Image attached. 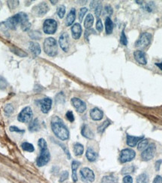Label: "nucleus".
Listing matches in <instances>:
<instances>
[{
  "label": "nucleus",
  "mask_w": 162,
  "mask_h": 183,
  "mask_svg": "<svg viewBox=\"0 0 162 183\" xmlns=\"http://www.w3.org/2000/svg\"><path fill=\"white\" fill-rule=\"evenodd\" d=\"M152 35L149 33H143L140 35V38H138L135 43L136 47L139 49H144L147 47L151 44L152 41Z\"/></svg>",
  "instance_id": "423d86ee"
},
{
  "label": "nucleus",
  "mask_w": 162,
  "mask_h": 183,
  "mask_svg": "<svg viewBox=\"0 0 162 183\" xmlns=\"http://www.w3.org/2000/svg\"><path fill=\"white\" fill-rule=\"evenodd\" d=\"M81 165V162H79L78 161H73L71 163V170H72V180H73L74 183H76L78 180V173H77V171H78V167Z\"/></svg>",
  "instance_id": "412c9836"
},
{
  "label": "nucleus",
  "mask_w": 162,
  "mask_h": 183,
  "mask_svg": "<svg viewBox=\"0 0 162 183\" xmlns=\"http://www.w3.org/2000/svg\"><path fill=\"white\" fill-rule=\"evenodd\" d=\"M143 9L145 11H146V12H153L154 9H155V3H154L153 2H150L146 3V4H144Z\"/></svg>",
  "instance_id": "473e14b6"
},
{
  "label": "nucleus",
  "mask_w": 162,
  "mask_h": 183,
  "mask_svg": "<svg viewBox=\"0 0 162 183\" xmlns=\"http://www.w3.org/2000/svg\"><path fill=\"white\" fill-rule=\"evenodd\" d=\"M105 29L106 33L107 35H110L113 33V23L110 17H107L105 20Z\"/></svg>",
  "instance_id": "393cba45"
},
{
  "label": "nucleus",
  "mask_w": 162,
  "mask_h": 183,
  "mask_svg": "<svg viewBox=\"0 0 162 183\" xmlns=\"http://www.w3.org/2000/svg\"><path fill=\"white\" fill-rule=\"evenodd\" d=\"M14 108L12 104H8L5 106L4 112H5V114L6 116L12 115V113H14Z\"/></svg>",
  "instance_id": "2f4dec72"
},
{
  "label": "nucleus",
  "mask_w": 162,
  "mask_h": 183,
  "mask_svg": "<svg viewBox=\"0 0 162 183\" xmlns=\"http://www.w3.org/2000/svg\"><path fill=\"white\" fill-rule=\"evenodd\" d=\"M96 29L101 33V32L103 31V23H102V20L98 19L97 20V23H96Z\"/></svg>",
  "instance_id": "a18cd8bd"
},
{
  "label": "nucleus",
  "mask_w": 162,
  "mask_h": 183,
  "mask_svg": "<svg viewBox=\"0 0 162 183\" xmlns=\"http://www.w3.org/2000/svg\"><path fill=\"white\" fill-rule=\"evenodd\" d=\"M71 102L73 107L76 109V110L78 113H83L86 111V104L81 99L78 98H72Z\"/></svg>",
  "instance_id": "ddd939ff"
},
{
  "label": "nucleus",
  "mask_w": 162,
  "mask_h": 183,
  "mask_svg": "<svg viewBox=\"0 0 162 183\" xmlns=\"http://www.w3.org/2000/svg\"><path fill=\"white\" fill-rule=\"evenodd\" d=\"M38 145L40 148V154L36 160L38 167H44L49 163L50 160V153L47 148V143L44 138H40L38 141Z\"/></svg>",
  "instance_id": "7ed1b4c3"
},
{
  "label": "nucleus",
  "mask_w": 162,
  "mask_h": 183,
  "mask_svg": "<svg viewBox=\"0 0 162 183\" xmlns=\"http://www.w3.org/2000/svg\"><path fill=\"white\" fill-rule=\"evenodd\" d=\"M50 2L52 3L53 5H55L57 4V2H58V1H50Z\"/></svg>",
  "instance_id": "4d7b16f0"
},
{
  "label": "nucleus",
  "mask_w": 162,
  "mask_h": 183,
  "mask_svg": "<svg viewBox=\"0 0 162 183\" xmlns=\"http://www.w3.org/2000/svg\"><path fill=\"white\" fill-rule=\"evenodd\" d=\"M86 157L87 160L90 162L95 161L98 158V153L93 149L92 147H89L86 150Z\"/></svg>",
  "instance_id": "5701e85b"
},
{
  "label": "nucleus",
  "mask_w": 162,
  "mask_h": 183,
  "mask_svg": "<svg viewBox=\"0 0 162 183\" xmlns=\"http://www.w3.org/2000/svg\"><path fill=\"white\" fill-rule=\"evenodd\" d=\"M51 129L56 137L61 140H67L69 138V131L64 123L63 120L57 116L51 119Z\"/></svg>",
  "instance_id": "f03ea898"
},
{
  "label": "nucleus",
  "mask_w": 162,
  "mask_h": 183,
  "mask_svg": "<svg viewBox=\"0 0 162 183\" xmlns=\"http://www.w3.org/2000/svg\"><path fill=\"white\" fill-rule=\"evenodd\" d=\"M33 12L35 13V15L38 16V17H42L49 12V6L46 2L39 3L33 8Z\"/></svg>",
  "instance_id": "f8f14e48"
},
{
  "label": "nucleus",
  "mask_w": 162,
  "mask_h": 183,
  "mask_svg": "<svg viewBox=\"0 0 162 183\" xmlns=\"http://www.w3.org/2000/svg\"><path fill=\"white\" fill-rule=\"evenodd\" d=\"M105 12L107 13L108 15H112V14H113V8H112L110 5L105 6Z\"/></svg>",
  "instance_id": "603ef678"
},
{
  "label": "nucleus",
  "mask_w": 162,
  "mask_h": 183,
  "mask_svg": "<svg viewBox=\"0 0 162 183\" xmlns=\"http://www.w3.org/2000/svg\"><path fill=\"white\" fill-rule=\"evenodd\" d=\"M65 7L64 5H60L57 9V15L60 19H62L65 14Z\"/></svg>",
  "instance_id": "f704fd0d"
},
{
  "label": "nucleus",
  "mask_w": 162,
  "mask_h": 183,
  "mask_svg": "<svg viewBox=\"0 0 162 183\" xmlns=\"http://www.w3.org/2000/svg\"><path fill=\"white\" fill-rule=\"evenodd\" d=\"M6 27L12 29H15L18 25L21 26V29L23 31H28L31 27V23L29 22L28 16L25 13H18L15 15L12 16L10 18L8 19L4 23Z\"/></svg>",
  "instance_id": "f257e3e1"
},
{
  "label": "nucleus",
  "mask_w": 162,
  "mask_h": 183,
  "mask_svg": "<svg viewBox=\"0 0 162 183\" xmlns=\"http://www.w3.org/2000/svg\"><path fill=\"white\" fill-rule=\"evenodd\" d=\"M84 152V147L80 143H76L74 145V153L76 156H81Z\"/></svg>",
  "instance_id": "a878e982"
},
{
  "label": "nucleus",
  "mask_w": 162,
  "mask_h": 183,
  "mask_svg": "<svg viewBox=\"0 0 162 183\" xmlns=\"http://www.w3.org/2000/svg\"><path fill=\"white\" fill-rule=\"evenodd\" d=\"M152 183H162V176H159V175L155 176Z\"/></svg>",
  "instance_id": "5fc2aeb1"
},
{
  "label": "nucleus",
  "mask_w": 162,
  "mask_h": 183,
  "mask_svg": "<svg viewBox=\"0 0 162 183\" xmlns=\"http://www.w3.org/2000/svg\"><path fill=\"white\" fill-rule=\"evenodd\" d=\"M149 146V140L147 139H143L142 140H140L138 143L137 145V149L140 152H143V150H145L147 148V147Z\"/></svg>",
  "instance_id": "7c9ffc66"
},
{
  "label": "nucleus",
  "mask_w": 162,
  "mask_h": 183,
  "mask_svg": "<svg viewBox=\"0 0 162 183\" xmlns=\"http://www.w3.org/2000/svg\"><path fill=\"white\" fill-rule=\"evenodd\" d=\"M38 102H39L41 112L43 113H47L50 110L51 107H52V99H50V98H45L40 100Z\"/></svg>",
  "instance_id": "4468645a"
},
{
  "label": "nucleus",
  "mask_w": 162,
  "mask_h": 183,
  "mask_svg": "<svg viewBox=\"0 0 162 183\" xmlns=\"http://www.w3.org/2000/svg\"><path fill=\"white\" fill-rule=\"evenodd\" d=\"M102 12V3H100V4L97 6V8L95 9V14L96 17L98 18V17L101 16Z\"/></svg>",
  "instance_id": "37998d69"
},
{
  "label": "nucleus",
  "mask_w": 162,
  "mask_h": 183,
  "mask_svg": "<svg viewBox=\"0 0 162 183\" xmlns=\"http://www.w3.org/2000/svg\"><path fill=\"white\" fill-rule=\"evenodd\" d=\"M115 179L112 176H104L102 179V183H115Z\"/></svg>",
  "instance_id": "c9c22d12"
},
{
  "label": "nucleus",
  "mask_w": 162,
  "mask_h": 183,
  "mask_svg": "<svg viewBox=\"0 0 162 183\" xmlns=\"http://www.w3.org/2000/svg\"><path fill=\"white\" fill-rule=\"evenodd\" d=\"M91 34H95V31L92 29H86V31L85 32V38L88 41V38H89V36Z\"/></svg>",
  "instance_id": "de8ad7c7"
},
{
  "label": "nucleus",
  "mask_w": 162,
  "mask_h": 183,
  "mask_svg": "<svg viewBox=\"0 0 162 183\" xmlns=\"http://www.w3.org/2000/svg\"><path fill=\"white\" fill-rule=\"evenodd\" d=\"M81 134L84 137L87 138V139H89V140L93 139L95 137L94 133H93V131L90 128V127L88 126V125H83V126L82 127Z\"/></svg>",
  "instance_id": "aec40b11"
},
{
  "label": "nucleus",
  "mask_w": 162,
  "mask_h": 183,
  "mask_svg": "<svg viewBox=\"0 0 162 183\" xmlns=\"http://www.w3.org/2000/svg\"><path fill=\"white\" fill-rule=\"evenodd\" d=\"M149 182H150L149 176L146 173H143L140 174L137 177V179H136V183H149Z\"/></svg>",
  "instance_id": "cd10ccee"
},
{
  "label": "nucleus",
  "mask_w": 162,
  "mask_h": 183,
  "mask_svg": "<svg viewBox=\"0 0 162 183\" xmlns=\"http://www.w3.org/2000/svg\"><path fill=\"white\" fill-rule=\"evenodd\" d=\"M12 52H14L16 55L19 56L20 57H27V54H26L25 52L21 50L18 49V48H14V49H12Z\"/></svg>",
  "instance_id": "4c0bfd02"
},
{
  "label": "nucleus",
  "mask_w": 162,
  "mask_h": 183,
  "mask_svg": "<svg viewBox=\"0 0 162 183\" xmlns=\"http://www.w3.org/2000/svg\"><path fill=\"white\" fill-rule=\"evenodd\" d=\"M44 50L49 57H56L58 54V45L55 38L52 37L47 38L44 41Z\"/></svg>",
  "instance_id": "20e7f679"
},
{
  "label": "nucleus",
  "mask_w": 162,
  "mask_h": 183,
  "mask_svg": "<svg viewBox=\"0 0 162 183\" xmlns=\"http://www.w3.org/2000/svg\"><path fill=\"white\" fill-rule=\"evenodd\" d=\"M111 125V122L110 121L109 119L105 120V121L103 123H102V124L100 125L98 127V132L99 133V134H103L104 132V131H105L106 129L107 128V127L109 126H110Z\"/></svg>",
  "instance_id": "c85d7f7f"
},
{
  "label": "nucleus",
  "mask_w": 162,
  "mask_h": 183,
  "mask_svg": "<svg viewBox=\"0 0 162 183\" xmlns=\"http://www.w3.org/2000/svg\"><path fill=\"white\" fill-rule=\"evenodd\" d=\"M7 86V82L3 78L0 77V89H4Z\"/></svg>",
  "instance_id": "09e8293b"
},
{
  "label": "nucleus",
  "mask_w": 162,
  "mask_h": 183,
  "mask_svg": "<svg viewBox=\"0 0 162 183\" xmlns=\"http://www.w3.org/2000/svg\"><path fill=\"white\" fill-rule=\"evenodd\" d=\"M8 2H9V6L11 9H14L19 5V1H9Z\"/></svg>",
  "instance_id": "49530a36"
},
{
  "label": "nucleus",
  "mask_w": 162,
  "mask_h": 183,
  "mask_svg": "<svg viewBox=\"0 0 162 183\" xmlns=\"http://www.w3.org/2000/svg\"><path fill=\"white\" fill-rule=\"evenodd\" d=\"M90 117L94 121H100L103 119L104 113L102 110L98 107H94L90 110Z\"/></svg>",
  "instance_id": "dca6fc26"
},
{
  "label": "nucleus",
  "mask_w": 162,
  "mask_h": 183,
  "mask_svg": "<svg viewBox=\"0 0 162 183\" xmlns=\"http://www.w3.org/2000/svg\"><path fill=\"white\" fill-rule=\"evenodd\" d=\"M120 42L122 45L127 46L128 45V38L126 37V34H125V30L123 29L121 35H120Z\"/></svg>",
  "instance_id": "e433bc0d"
},
{
  "label": "nucleus",
  "mask_w": 162,
  "mask_h": 183,
  "mask_svg": "<svg viewBox=\"0 0 162 183\" xmlns=\"http://www.w3.org/2000/svg\"><path fill=\"white\" fill-rule=\"evenodd\" d=\"M155 65H156L157 67H158L160 70L162 71V62H158V63H155Z\"/></svg>",
  "instance_id": "6e6d98bb"
},
{
  "label": "nucleus",
  "mask_w": 162,
  "mask_h": 183,
  "mask_svg": "<svg viewBox=\"0 0 162 183\" xmlns=\"http://www.w3.org/2000/svg\"><path fill=\"white\" fill-rule=\"evenodd\" d=\"M156 152V146L155 143H151L147 147V148L143 150L141 153V158L144 161H149L155 157Z\"/></svg>",
  "instance_id": "1a4fd4ad"
},
{
  "label": "nucleus",
  "mask_w": 162,
  "mask_h": 183,
  "mask_svg": "<svg viewBox=\"0 0 162 183\" xmlns=\"http://www.w3.org/2000/svg\"><path fill=\"white\" fill-rule=\"evenodd\" d=\"M65 116H66L67 119L71 122V123H73V122L74 121V116L73 112L71 111V110H68V111L67 112L66 114H65Z\"/></svg>",
  "instance_id": "79ce46f5"
},
{
  "label": "nucleus",
  "mask_w": 162,
  "mask_h": 183,
  "mask_svg": "<svg viewBox=\"0 0 162 183\" xmlns=\"http://www.w3.org/2000/svg\"><path fill=\"white\" fill-rule=\"evenodd\" d=\"M123 183H133V178L129 175H126L123 178Z\"/></svg>",
  "instance_id": "8fccbe9b"
},
{
  "label": "nucleus",
  "mask_w": 162,
  "mask_h": 183,
  "mask_svg": "<svg viewBox=\"0 0 162 183\" xmlns=\"http://www.w3.org/2000/svg\"><path fill=\"white\" fill-rule=\"evenodd\" d=\"M143 136H140V137H134V136H131L129 134H127L126 137V143L127 145L130 147H134L140 140L143 139Z\"/></svg>",
  "instance_id": "6ab92c4d"
},
{
  "label": "nucleus",
  "mask_w": 162,
  "mask_h": 183,
  "mask_svg": "<svg viewBox=\"0 0 162 183\" xmlns=\"http://www.w3.org/2000/svg\"><path fill=\"white\" fill-rule=\"evenodd\" d=\"M162 164V160H158L156 161V162H155V169L156 171H160V168H161V165Z\"/></svg>",
  "instance_id": "3c124183"
},
{
  "label": "nucleus",
  "mask_w": 162,
  "mask_h": 183,
  "mask_svg": "<svg viewBox=\"0 0 162 183\" xmlns=\"http://www.w3.org/2000/svg\"><path fill=\"white\" fill-rule=\"evenodd\" d=\"M136 156L135 151L131 149H122L120 152L119 161L122 164L127 163V162L131 161Z\"/></svg>",
  "instance_id": "6e6552de"
},
{
  "label": "nucleus",
  "mask_w": 162,
  "mask_h": 183,
  "mask_svg": "<svg viewBox=\"0 0 162 183\" xmlns=\"http://www.w3.org/2000/svg\"><path fill=\"white\" fill-rule=\"evenodd\" d=\"M57 22L53 19H47L43 24V31L45 34L53 35L57 30Z\"/></svg>",
  "instance_id": "0eeeda50"
},
{
  "label": "nucleus",
  "mask_w": 162,
  "mask_h": 183,
  "mask_svg": "<svg viewBox=\"0 0 162 183\" xmlns=\"http://www.w3.org/2000/svg\"><path fill=\"white\" fill-rule=\"evenodd\" d=\"M68 176H69V173H68V172L67 171L62 172V173H61L60 178H59V182L62 183L65 182V180H67V179H68Z\"/></svg>",
  "instance_id": "58836bf2"
},
{
  "label": "nucleus",
  "mask_w": 162,
  "mask_h": 183,
  "mask_svg": "<svg viewBox=\"0 0 162 183\" xmlns=\"http://www.w3.org/2000/svg\"><path fill=\"white\" fill-rule=\"evenodd\" d=\"M75 19H76V10H75V9H71L70 12H68L66 19H65V24H66L67 26L72 25L74 22Z\"/></svg>",
  "instance_id": "4be33fe9"
},
{
  "label": "nucleus",
  "mask_w": 162,
  "mask_h": 183,
  "mask_svg": "<svg viewBox=\"0 0 162 183\" xmlns=\"http://www.w3.org/2000/svg\"><path fill=\"white\" fill-rule=\"evenodd\" d=\"M9 130H10V131H12V132L21 133V134H23V133L25 132V131H24V130L20 129L18 127H16V126H10V128H9Z\"/></svg>",
  "instance_id": "c03bdc74"
},
{
  "label": "nucleus",
  "mask_w": 162,
  "mask_h": 183,
  "mask_svg": "<svg viewBox=\"0 0 162 183\" xmlns=\"http://www.w3.org/2000/svg\"><path fill=\"white\" fill-rule=\"evenodd\" d=\"M29 49L30 52L32 53L34 57H38V55H40L41 52V46L38 43L35 42V41H31L29 44Z\"/></svg>",
  "instance_id": "a211bd4d"
},
{
  "label": "nucleus",
  "mask_w": 162,
  "mask_h": 183,
  "mask_svg": "<svg viewBox=\"0 0 162 183\" xmlns=\"http://www.w3.org/2000/svg\"><path fill=\"white\" fill-rule=\"evenodd\" d=\"M134 169H135V168H134V167L132 166V165H131V166H126L122 168L121 173L123 175H128L130 174V173H133V172L134 171Z\"/></svg>",
  "instance_id": "72a5a7b5"
},
{
  "label": "nucleus",
  "mask_w": 162,
  "mask_h": 183,
  "mask_svg": "<svg viewBox=\"0 0 162 183\" xmlns=\"http://www.w3.org/2000/svg\"><path fill=\"white\" fill-rule=\"evenodd\" d=\"M40 128H41V126H40V122L38 118L35 119L33 121H32L31 123H29V130L31 132H36V131H38L40 130Z\"/></svg>",
  "instance_id": "b1692460"
},
{
  "label": "nucleus",
  "mask_w": 162,
  "mask_h": 183,
  "mask_svg": "<svg viewBox=\"0 0 162 183\" xmlns=\"http://www.w3.org/2000/svg\"><path fill=\"white\" fill-rule=\"evenodd\" d=\"M33 113L30 107H24L17 116V120L23 123H29L33 120Z\"/></svg>",
  "instance_id": "39448f33"
},
{
  "label": "nucleus",
  "mask_w": 162,
  "mask_h": 183,
  "mask_svg": "<svg viewBox=\"0 0 162 183\" xmlns=\"http://www.w3.org/2000/svg\"><path fill=\"white\" fill-rule=\"evenodd\" d=\"M59 44L64 52H68L70 48V39L68 33H63L60 35L59 39Z\"/></svg>",
  "instance_id": "9b49d317"
},
{
  "label": "nucleus",
  "mask_w": 162,
  "mask_h": 183,
  "mask_svg": "<svg viewBox=\"0 0 162 183\" xmlns=\"http://www.w3.org/2000/svg\"><path fill=\"white\" fill-rule=\"evenodd\" d=\"M56 102L57 103H63L65 102V95H64L63 92H59L56 97Z\"/></svg>",
  "instance_id": "a19ab883"
},
{
  "label": "nucleus",
  "mask_w": 162,
  "mask_h": 183,
  "mask_svg": "<svg viewBox=\"0 0 162 183\" xmlns=\"http://www.w3.org/2000/svg\"><path fill=\"white\" fill-rule=\"evenodd\" d=\"M21 148L23 151H26V152H33L35 151L34 146L28 142H23L21 144Z\"/></svg>",
  "instance_id": "c756f323"
},
{
  "label": "nucleus",
  "mask_w": 162,
  "mask_h": 183,
  "mask_svg": "<svg viewBox=\"0 0 162 183\" xmlns=\"http://www.w3.org/2000/svg\"><path fill=\"white\" fill-rule=\"evenodd\" d=\"M71 31L72 37H73L74 39L78 40L80 38H81V36L82 35L81 25L80 23H74L71 26Z\"/></svg>",
  "instance_id": "f3484780"
},
{
  "label": "nucleus",
  "mask_w": 162,
  "mask_h": 183,
  "mask_svg": "<svg viewBox=\"0 0 162 183\" xmlns=\"http://www.w3.org/2000/svg\"><path fill=\"white\" fill-rule=\"evenodd\" d=\"M80 175L82 180L86 182H93L95 179V175L92 170L89 167L82 168L80 171Z\"/></svg>",
  "instance_id": "9d476101"
},
{
  "label": "nucleus",
  "mask_w": 162,
  "mask_h": 183,
  "mask_svg": "<svg viewBox=\"0 0 162 183\" xmlns=\"http://www.w3.org/2000/svg\"><path fill=\"white\" fill-rule=\"evenodd\" d=\"M88 12V9L86 8H82V9H80L79 11V15H78V18H79V20L81 22L83 21V19L84 17L85 14H86V12Z\"/></svg>",
  "instance_id": "ea45409f"
},
{
  "label": "nucleus",
  "mask_w": 162,
  "mask_h": 183,
  "mask_svg": "<svg viewBox=\"0 0 162 183\" xmlns=\"http://www.w3.org/2000/svg\"><path fill=\"white\" fill-rule=\"evenodd\" d=\"M93 23H94V17L92 14H89L85 19L84 27L86 29H89L92 28Z\"/></svg>",
  "instance_id": "bb28decb"
},
{
  "label": "nucleus",
  "mask_w": 162,
  "mask_h": 183,
  "mask_svg": "<svg viewBox=\"0 0 162 183\" xmlns=\"http://www.w3.org/2000/svg\"><path fill=\"white\" fill-rule=\"evenodd\" d=\"M100 2L98 1H92L90 4V8L91 9H95L97 8V6L100 4Z\"/></svg>",
  "instance_id": "864d4df0"
},
{
  "label": "nucleus",
  "mask_w": 162,
  "mask_h": 183,
  "mask_svg": "<svg viewBox=\"0 0 162 183\" xmlns=\"http://www.w3.org/2000/svg\"><path fill=\"white\" fill-rule=\"evenodd\" d=\"M134 57L135 60L140 65H146L147 59L146 54L142 50H136L134 53Z\"/></svg>",
  "instance_id": "2eb2a0df"
}]
</instances>
